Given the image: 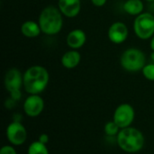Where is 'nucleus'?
<instances>
[{
	"mask_svg": "<svg viewBox=\"0 0 154 154\" xmlns=\"http://www.w3.org/2000/svg\"><path fill=\"white\" fill-rule=\"evenodd\" d=\"M146 2H154V0H144Z\"/></svg>",
	"mask_w": 154,
	"mask_h": 154,
	"instance_id": "393cba45",
	"label": "nucleus"
},
{
	"mask_svg": "<svg viewBox=\"0 0 154 154\" xmlns=\"http://www.w3.org/2000/svg\"><path fill=\"white\" fill-rule=\"evenodd\" d=\"M27 154H49V151L46 147V144L36 141L31 143L28 148Z\"/></svg>",
	"mask_w": 154,
	"mask_h": 154,
	"instance_id": "dca6fc26",
	"label": "nucleus"
},
{
	"mask_svg": "<svg viewBox=\"0 0 154 154\" xmlns=\"http://www.w3.org/2000/svg\"><path fill=\"white\" fill-rule=\"evenodd\" d=\"M81 60V54L77 50H70L66 51L60 60L61 65L68 69H72L78 67Z\"/></svg>",
	"mask_w": 154,
	"mask_h": 154,
	"instance_id": "ddd939ff",
	"label": "nucleus"
},
{
	"mask_svg": "<svg viewBox=\"0 0 154 154\" xmlns=\"http://www.w3.org/2000/svg\"><path fill=\"white\" fill-rule=\"evenodd\" d=\"M90 1H91V3L95 6H97V7H102V6H104L106 4V1L107 0H90Z\"/></svg>",
	"mask_w": 154,
	"mask_h": 154,
	"instance_id": "4be33fe9",
	"label": "nucleus"
},
{
	"mask_svg": "<svg viewBox=\"0 0 154 154\" xmlns=\"http://www.w3.org/2000/svg\"><path fill=\"white\" fill-rule=\"evenodd\" d=\"M4 84L5 89L9 93L21 90L23 86V74H22L18 69L12 68L6 71L4 79Z\"/></svg>",
	"mask_w": 154,
	"mask_h": 154,
	"instance_id": "6e6552de",
	"label": "nucleus"
},
{
	"mask_svg": "<svg viewBox=\"0 0 154 154\" xmlns=\"http://www.w3.org/2000/svg\"><path fill=\"white\" fill-rule=\"evenodd\" d=\"M58 8L68 18H74L79 15L81 10L80 0H58Z\"/></svg>",
	"mask_w": 154,
	"mask_h": 154,
	"instance_id": "9b49d317",
	"label": "nucleus"
},
{
	"mask_svg": "<svg viewBox=\"0 0 154 154\" xmlns=\"http://www.w3.org/2000/svg\"><path fill=\"white\" fill-rule=\"evenodd\" d=\"M66 42L71 50H79L85 45L87 42V34L81 29H74L68 33Z\"/></svg>",
	"mask_w": 154,
	"mask_h": 154,
	"instance_id": "f8f14e48",
	"label": "nucleus"
},
{
	"mask_svg": "<svg viewBox=\"0 0 154 154\" xmlns=\"http://www.w3.org/2000/svg\"><path fill=\"white\" fill-rule=\"evenodd\" d=\"M124 11L134 16H137L143 13L144 5L143 0H126L123 5Z\"/></svg>",
	"mask_w": 154,
	"mask_h": 154,
	"instance_id": "2eb2a0df",
	"label": "nucleus"
},
{
	"mask_svg": "<svg viewBox=\"0 0 154 154\" xmlns=\"http://www.w3.org/2000/svg\"><path fill=\"white\" fill-rule=\"evenodd\" d=\"M9 94H10V97H11L13 100H14V101L20 100V98H21V97H22V92H21V90L14 91V92H12V93H9Z\"/></svg>",
	"mask_w": 154,
	"mask_h": 154,
	"instance_id": "aec40b11",
	"label": "nucleus"
},
{
	"mask_svg": "<svg viewBox=\"0 0 154 154\" xmlns=\"http://www.w3.org/2000/svg\"><path fill=\"white\" fill-rule=\"evenodd\" d=\"M6 138L14 146L22 145L27 139V131L20 122L14 121L6 128Z\"/></svg>",
	"mask_w": 154,
	"mask_h": 154,
	"instance_id": "0eeeda50",
	"label": "nucleus"
},
{
	"mask_svg": "<svg viewBox=\"0 0 154 154\" xmlns=\"http://www.w3.org/2000/svg\"><path fill=\"white\" fill-rule=\"evenodd\" d=\"M122 68L129 72H137L146 65V57L143 51L137 48L126 49L120 57Z\"/></svg>",
	"mask_w": 154,
	"mask_h": 154,
	"instance_id": "20e7f679",
	"label": "nucleus"
},
{
	"mask_svg": "<svg viewBox=\"0 0 154 154\" xmlns=\"http://www.w3.org/2000/svg\"><path fill=\"white\" fill-rule=\"evenodd\" d=\"M129 30L126 24L123 22L113 23L107 32L108 39L111 42L115 44H121L126 41L128 38Z\"/></svg>",
	"mask_w": 154,
	"mask_h": 154,
	"instance_id": "1a4fd4ad",
	"label": "nucleus"
},
{
	"mask_svg": "<svg viewBox=\"0 0 154 154\" xmlns=\"http://www.w3.org/2000/svg\"><path fill=\"white\" fill-rule=\"evenodd\" d=\"M144 78L150 81H154V63L146 64L142 69Z\"/></svg>",
	"mask_w": 154,
	"mask_h": 154,
	"instance_id": "a211bd4d",
	"label": "nucleus"
},
{
	"mask_svg": "<svg viewBox=\"0 0 154 154\" xmlns=\"http://www.w3.org/2000/svg\"><path fill=\"white\" fill-rule=\"evenodd\" d=\"M21 32L24 37L32 39L38 37L41 34L42 30L38 22H35L33 20H27L22 23Z\"/></svg>",
	"mask_w": 154,
	"mask_h": 154,
	"instance_id": "4468645a",
	"label": "nucleus"
},
{
	"mask_svg": "<svg viewBox=\"0 0 154 154\" xmlns=\"http://www.w3.org/2000/svg\"><path fill=\"white\" fill-rule=\"evenodd\" d=\"M44 109V101L39 95H30L23 102V111L30 117H36Z\"/></svg>",
	"mask_w": 154,
	"mask_h": 154,
	"instance_id": "9d476101",
	"label": "nucleus"
},
{
	"mask_svg": "<svg viewBox=\"0 0 154 154\" xmlns=\"http://www.w3.org/2000/svg\"><path fill=\"white\" fill-rule=\"evenodd\" d=\"M42 32L46 35H56L63 27V14L55 5L44 7L38 19Z\"/></svg>",
	"mask_w": 154,
	"mask_h": 154,
	"instance_id": "f03ea898",
	"label": "nucleus"
},
{
	"mask_svg": "<svg viewBox=\"0 0 154 154\" xmlns=\"http://www.w3.org/2000/svg\"><path fill=\"white\" fill-rule=\"evenodd\" d=\"M0 154H17V152L13 146L4 145L0 150Z\"/></svg>",
	"mask_w": 154,
	"mask_h": 154,
	"instance_id": "6ab92c4d",
	"label": "nucleus"
},
{
	"mask_svg": "<svg viewBox=\"0 0 154 154\" xmlns=\"http://www.w3.org/2000/svg\"><path fill=\"white\" fill-rule=\"evenodd\" d=\"M49 140H50V137H49V135L47 134H42L39 136V138H38V141L41 142L43 144H47V143L49 142Z\"/></svg>",
	"mask_w": 154,
	"mask_h": 154,
	"instance_id": "412c9836",
	"label": "nucleus"
},
{
	"mask_svg": "<svg viewBox=\"0 0 154 154\" xmlns=\"http://www.w3.org/2000/svg\"><path fill=\"white\" fill-rule=\"evenodd\" d=\"M144 142L143 133L131 126L121 129L116 136V143L119 148L129 153L140 152L144 146Z\"/></svg>",
	"mask_w": 154,
	"mask_h": 154,
	"instance_id": "7ed1b4c3",
	"label": "nucleus"
},
{
	"mask_svg": "<svg viewBox=\"0 0 154 154\" xmlns=\"http://www.w3.org/2000/svg\"><path fill=\"white\" fill-rule=\"evenodd\" d=\"M150 47L152 51H154V35L151 38V42H150Z\"/></svg>",
	"mask_w": 154,
	"mask_h": 154,
	"instance_id": "5701e85b",
	"label": "nucleus"
},
{
	"mask_svg": "<svg viewBox=\"0 0 154 154\" xmlns=\"http://www.w3.org/2000/svg\"><path fill=\"white\" fill-rule=\"evenodd\" d=\"M134 32L141 40H149L154 35V15L151 13H142L135 16Z\"/></svg>",
	"mask_w": 154,
	"mask_h": 154,
	"instance_id": "39448f33",
	"label": "nucleus"
},
{
	"mask_svg": "<svg viewBox=\"0 0 154 154\" xmlns=\"http://www.w3.org/2000/svg\"><path fill=\"white\" fill-rule=\"evenodd\" d=\"M121 128L114 122V121H111V122H108L105 125V128H104V131H105V134L108 136V137H115V136H117V134H119Z\"/></svg>",
	"mask_w": 154,
	"mask_h": 154,
	"instance_id": "f3484780",
	"label": "nucleus"
},
{
	"mask_svg": "<svg viewBox=\"0 0 154 154\" xmlns=\"http://www.w3.org/2000/svg\"><path fill=\"white\" fill-rule=\"evenodd\" d=\"M49 80L48 70L41 65H33L23 72V88L30 95H39L45 90Z\"/></svg>",
	"mask_w": 154,
	"mask_h": 154,
	"instance_id": "f257e3e1",
	"label": "nucleus"
},
{
	"mask_svg": "<svg viewBox=\"0 0 154 154\" xmlns=\"http://www.w3.org/2000/svg\"><path fill=\"white\" fill-rule=\"evenodd\" d=\"M135 113L134 107L130 104H121L115 110L113 121L121 128L129 127L134 120Z\"/></svg>",
	"mask_w": 154,
	"mask_h": 154,
	"instance_id": "423d86ee",
	"label": "nucleus"
},
{
	"mask_svg": "<svg viewBox=\"0 0 154 154\" xmlns=\"http://www.w3.org/2000/svg\"><path fill=\"white\" fill-rule=\"evenodd\" d=\"M151 59L154 61V51H152V52L151 53Z\"/></svg>",
	"mask_w": 154,
	"mask_h": 154,
	"instance_id": "b1692460",
	"label": "nucleus"
}]
</instances>
